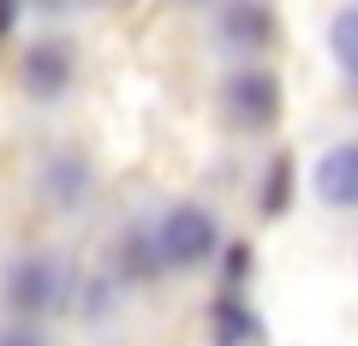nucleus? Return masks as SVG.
Listing matches in <instances>:
<instances>
[{"mask_svg": "<svg viewBox=\"0 0 358 346\" xmlns=\"http://www.w3.org/2000/svg\"><path fill=\"white\" fill-rule=\"evenodd\" d=\"M66 298H72V269L60 257H24L6 275V305H13L18 322L54 317V310H66Z\"/></svg>", "mask_w": 358, "mask_h": 346, "instance_id": "1", "label": "nucleus"}, {"mask_svg": "<svg viewBox=\"0 0 358 346\" xmlns=\"http://www.w3.org/2000/svg\"><path fill=\"white\" fill-rule=\"evenodd\" d=\"M155 251H162V269H203L221 251V221L197 203H179L155 227Z\"/></svg>", "mask_w": 358, "mask_h": 346, "instance_id": "2", "label": "nucleus"}, {"mask_svg": "<svg viewBox=\"0 0 358 346\" xmlns=\"http://www.w3.org/2000/svg\"><path fill=\"white\" fill-rule=\"evenodd\" d=\"M221 108L239 131H268L281 120V78L268 72V66H245L221 84Z\"/></svg>", "mask_w": 358, "mask_h": 346, "instance_id": "3", "label": "nucleus"}, {"mask_svg": "<svg viewBox=\"0 0 358 346\" xmlns=\"http://www.w3.org/2000/svg\"><path fill=\"white\" fill-rule=\"evenodd\" d=\"M72 42H30L24 54H18V84H24V96H36V102H60L66 90H72Z\"/></svg>", "mask_w": 358, "mask_h": 346, "instance_id": "4", "label": "nucleus"}, {"mask_svg": "<svg viewBox=\"0 0 358 346\" xmlns=\"http://www.w3.org/2000/svg\"><path fill=\"white\" fill-rule=\"evenodd\" d=\"M310 192L329 209H358V143H334L310 173Z\"/></svg>", "mask_w": 358, "mask_h": 346, "instance_id": "5", "label": "nucleus"}, {"mask_svg": "<svg viewBox=\"0 0 358 346\" xmlns=\"http://www.w3.org/2000/svg\"><path fill=\"white\" fill-rule=\"evenodd\" d=\"M90 161L78 150H60V155H48V167H42V192H48V203L54 209H78L90 197Z\"/></svg>", "mask_w": 358, "mask_h": 346, "instance_id": "6", "label": "nucleus"}, {"mask_svg": "<svg viewBox=\"0 0 358 346\" xmlns=\"http://www.w3.org/2000/svg\"><path fill=\"white\" fill-rule=\"evenodd\" d=\"M221 30H227L233 48H268L275 42V13L268 6H227L221 13Z\"/></svg>", "mask_w": 358, "mask_h": 346, "instance_id": "7", "label": "nucleus"}, {"mask_svg": "<svg viewBox=\"0 0 358 346\" xmlns=\"http://www.w3.org/2000/svg\"><path fill=\"white\" fill-rule=\"evenodd\" d=\"M120 275H126V281H150V275H162V251H155V233L131 227L126 239H120Z\"/></svg>", "mask_w": 358, "mask_h": 346, "instance_id": "8", "label": "nucleus"}, {"mask_svg": "<svg viewBox=\"0 0 358 346\" xmlns=\"http://www.w3.org/2000/svg\"><path fill=\"white\" fill-rule=\"evenodd\" d=\"M329 54H334V66L358 84V6H341V13L329 18Z\"/></svg>", "mask_w": 358, "mask_h": 346, "instance_id": "9", "label": "nucleus"}, {"mask_svg": "<svg viewBox=\"0 0 358 346\" xmlns=\"http://www.w3.org/2000/svg\"><path fill=\"white\" fill-rule=\"evenodd\" d=\"M287 185H293V161H275V167H268V197H263L268 215H281V209H287Z\"/></svg>", "mask_w": 358, "mask_h": 346, "instance_id": "10", "label": "nucleus"}, {"mask_svg": "<svg viewBox=\"0 0 358 346\" xmlns=\"http://www.w3.org/2000/svg\"><path fill=\"white\" fill-rule=\"evenodd\" d=\"M0 346H48L36 334V322H6V329H0Z\"/></svg>", "mask_w": 358, "mask_h": 346, "instance_id": "11", "label": "nucleus"}, {"mask_svg": "<svg viewBox=\"0 0 358 346\" xmlns=\"http://www.w3.org/2000/svg\"><path fill=\"white\" fill-rule=\"evenodd\" d=\"M6 30H13V6H0V36H6Z\"/></svg>", "mask_w": 358, "mask_h": 346, "instance_id": "12", "label": "nucleus"}]
</instances>
